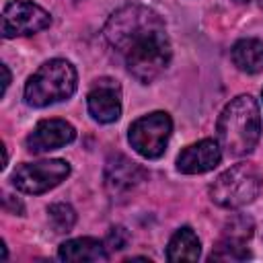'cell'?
<instances>
[{"label":"cell","mask_w":263,"mask_h":263,"mask_svg":"<svg viewBox=\"0 0 263 263\" xmlns=\"http://www.w3.org/2000/svg\"><path fill=\"white\" fill-rule=\"evenodd\" d=\"M103 33L123 58L127 72L144 84L152 82L171 62L173 49L164 21L148 6H121L109 16Z\"/></svg>","instance_id":"6da1fadb"},{"label":"cell","mask_w":263,"mask_h":263,"mask_svg":"<svg viewBox=\"0 0 263 263\" xmlns=\"http://www.w3.org/2000/svg\"><path fill=\"white\" fill-rule=\"evenodd\" d=\"M220 148L228 156H247L261 136V111L251 95H238L220 113L216 123Z\"/></svg>","instance_id":"7a4b0ae2"},{"label":"cell","mask_w":263,"mask_h":263,"mask_svg":"<svg viewBox=\"0 0 263 263\" xmlns=\"http://www.w3.org/2000/svg\"><path fill=\"white\" fill-rule=\"evenodd\" d=\"M78 82L76 68L62 58L49 60L29 76L25 84V101L31 107H47L74 95Z\"/></svg>","instance_id":"3957f363"},{"label":"cell","mask_w":263,"mask_h":263,"mask_svg":"<svg viewBox=\"0 0 263 263\" xmlns=\"http://www.w3.org/2000/svg\"><path fill=\"white\" fill-rule=\"evenodd\" d=\"M261 191V175L259 171L249 164L240 162L216 177L210 185V197L220 208H242L251 203Z\"/></svg>","instance_id":"277c9868"},{"label":"cell","mask_w":263,"mask_h":263,"mask_svg":"<svg viewBox=\"0 0 263 263\" xmlns=\"http://www.w3.org/2000/svg\"><path fill=\"white\" fill-rule=\"evenodd\" d=\"M171 132H173L171 115L164 111H154V113H148V115L136 119L129 125L127 140L140 156L152 160V158H160L164 154Z\"/></svg>","instance_id":"5b68a950"},{"label":"cell","mask_w":263,"mask_h":263,"mask_svg":"<svg viewBox=\"0 0 263 263\" xmlns=\"http://www.w3.org/2000/svg\"><path fill=\"white\" fill-rule=\"evenodd\" d=\"M70 175V164L62 158L51 160H39V162H25L12 173V185L31 195L45 193L53 187H58L66 177Z\"/></svg>","instance_id":"8992f818"},{"label":"cell","mask_w":263,"mask_h":263,"mask_svg":"<svg viewBox=\"0 0 263 263\" xmlns=\"http://www.w3.org/2000/svg\"><path fill=\"white\" fill-rule=\"evenodd\" d=\"M51 25V16L45 8L29 0H12L2 10V37H25L39 33Z\"/></svg>","instance_id":"52a82bcc"},{"label":"cell","mask_w":263,"mask_h":263,"mask_svg":"<svg viewBox=\"0 0 263 263\" xmlns=\"http://www.w3.org/2000/svg\"><path fill=\"white\" fill-rule=\"evenodd\" d=\"M74 138L76 129L66 119H43L27 136V150L33 154H43L74 142Z\"/></svg>","instance_id":"ba28073f"},{"label":"cell","mask_w":263,"mask_h":263,"mask_svg":"<svg viewBox=\"0 0 263 263\" xmlns=\"http://www.w3.org/2000/svg\"><path fill=\"white\" fill-rule=\"evenodd\" d=\"M88 113L99 123H113L121 115V88L113 80H99L86 97Z\"/></svg>","instance_id":"9c48e42d"},{"label":"cell","mask_w":263,"mask_h":263,"mask_svg":"<svg viewBox=\"0 0 263 263\" xmlns=\"http://www.w3.org/2000/svg\"><path fill=\"white\" fill-rule=\"evenodd\" d=\"M222 160V148L218 140H199L191 146H187L179 156H177V168L183 175H201L218 166Z\"/></svg>","instance_id":"30bf717a"},{"label":"cell","mask_w":263,"mask_h":263,"mask_svg":"<svg viewBox=\"0 0 263 263\" xmlns=\"http://www.w3.org/2000/svg\"><path fill=\"white\" fill-rule=\"evenodd\" d=\"M142 177L144 171L123 154L111 156L105 164V185L113 195L127 193L142 181Z\"/></svg>","instance_id":"8fae6325"},{"label":"cell","mask_w":263,"mask_h":263,"mask_svg":"<svg viewBox=\"0 0 263 263\" xmlns=\"http://www.w3.org/2000/svg\"><path fill=\"white\" fill-rule=\"evenodd\" d=\"M58 257L62 261L99 263V261H107L109 253H107L105 242L90 238V236H80V238H70V240L62 242L58 249Z\"/></svg>","instance_id":"7c38bea8"},{"label":"cell","mask_w":263,"mask_h":263,"mask_svg":"<svg viewBox=\"0 0 263 263\" xmlns=\"http://www.w3.org/2000/svg\"><path fill=\"white\" fill-rule=\"evenodd\" d=\"M232 62L240 72L247 74H259L263 72V39L247 37L238 39L232 45Z\"/></svg>","instance_id":"4fadbf2b"},{"label":"cell","mask_w":263,"mask_h":263,"mask_svg":"<svg viewBox=\"0 0 263 263\" xmlns=\"http://www.w3.org/2000/svg\"><path fill=\"white\" fill-rule=\"evenodd\" d=\"M199 253H201L199 238H197V234L189 226L179 228L171 236L168 247H166V259L173 261V263H179V261H197L199 259Z\"/></svg>","instance_id":"5bb4252c"},{"label":"cell","mask_w":263,"mask_h":263,"mask_svg":"<svg viewBox=\"0 0 263 263\" xmlns=\"http://www.w3.org/2000/svg\"><path fill=\"white\" fill-rule=\"evenodd\" d=\"M47 214H49V224L55 232H70L76 222V212L68 203H53L49 205Z\"/></svg>","instance_id":"9a60e30c"},{"label":"cell","mask_w":263,"mask_h":263,"mask_svg":"<svg viewBox=\"0 0 263 263\" xmlns=\"http://www.w3.org/2000/svg\"><path fill=\"white\" fill-rule=\"evenodd\" d=\"M249 257H251V253L247 251V247L242 242H234V240L222 238L218 242V247L212 251L210 261H245Z\"/></svg>","instance_id":"2e32d148"},{"label":"cell","mask_w":263,"mask_h":263,"mask_svg":"<svg viewBox=\"0 0 263 263\" xmlns=\"http://www.w3.org/2000/svg\"><path fill=\"white\" fill-rule=\"evenodd\" d=\"M251 234H253V222L245 216L232 218L224 228V238L226 240H234V242H242V245L251 238Z\"/></svg>","instance_id":"e0dca14e"},{"label":"cell","mask_w":263,"mask_h":263,"mask_svg":"<svg viewBox=\"0 0 263 263\" xmlns=\"http://www.w3.org/2000/svg\"><path fill=\"white\" fill-rule=\"evenodd\" d=\"M125 242H127V232L117 226V228H111V232H109V236H107V240H105V247L119 251V249L125 247Z\"/></svg>","instance_id":"ac0fdd59"},{"label":"cell","mask_w":263,"mask_h":263,"mask_svg":"<svg viewBox=\"0 0 263 263\" xmlns=\"http://www.w3.org/2000/svg\"><path fill=\"white\" fill-rule=\"evenodd\" d=\"M0 70H2V74H4V80H2V95H4L6 88H8V84H10V72H8V66H6V64H2Z\"/></svg>","instance_id":"d6986e66"},{"label":"cell","mask_w":263,"mask_h":263,"mask_svg":"<svg viewBox=\"0 0 263 263\" xmlns=\"http://www.w3.org/2000/svg\"><path fill=\"white\" fill-rule=\"evenodd\" d=\"M234 2H238V4H247L249 0H234Z\"/></svg>","instance_id":"ffe728a7"},{"label":"cell","mask_w":263,"mask_h":263,"mask_svg":"<svg viewBox=\"0 0 263 263\" xmlns=\"http://www.w3.org/2000/svg\"><path fill=\"white\" fill-rule=\"evenodd\" d=\"M257 2H259V6H261V8H263V0H257Z\"/></svg>","instance_id":"44dd1931"},{"label":"cell","mask_w":263,"mask_h":263,"mask_svg":"<svg viewBox=\"0 0 263 263\" xmlns=\"http://www.w3.org/2000/svg\"><path fill=\"white\" fill-rule=\"evenodd\" d=\"M261 99H263V88H261Z\"/></svg>","instance_id":"7402d4cb"}]
</instances>
